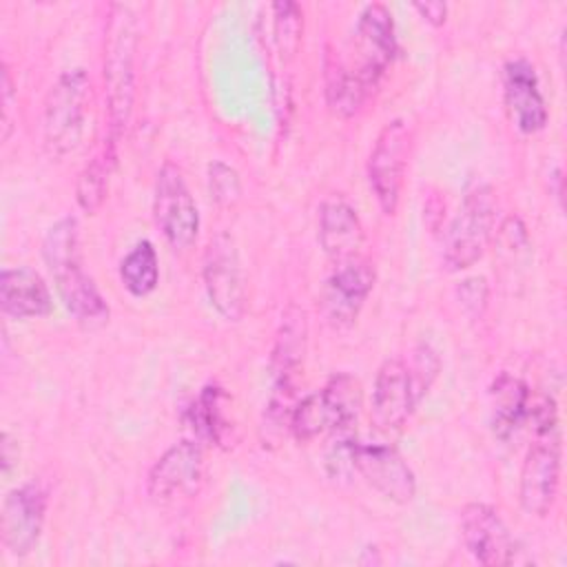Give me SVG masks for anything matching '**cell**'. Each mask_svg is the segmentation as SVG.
I'll use <instances>...</instances> for the list:
<instances>
[{"mask_svg":"<svg viewBox=\"0 0 567 567\" xmlns=\"http://www.w3.org/2000/svg\"><path fill=\"white\" fill-rule=\"evenodd\" d=\"M109 35L104 53V82L109 102V142L117 144L133 109V58H135V22L124 4H113L109 13Z\"/></svg>","mask_w":567,"mask_h":567,"instance_id":"6da1fadb","label":"cell"},{"mask_svg":"<svg viewBox=\"0 0 567 567\" xmlns=\"http://www.w3.org/2000/svg\"><path fill=\"white\" fill-rule=\"evenodd\" d=\"M91 97V80L84 69H69L58 75L44 100V144L53 157L73 153L84 133Z\"/></svg>","mask_w":567,"mask_h":567,"instance_id":"7a4b0ae2","label":"cell"},{"mask_svg":"<svg viewBox=\"0 0 567 567\" xmlns=\"http://www.w3.org/2000/svg\"><path fill=\"white\" fill-rule=\"evenodd\" d=\"M494 221L496 195L492 186L476 184L463 197L461 208L447 228L443 248V264L447 270H465L485 255L492 241Z\"/></svg>","mask_w":567,"mask_h":567,"instance_id":"3957f363","label":"cell"},{"mask_svg":"<svg viewBox=\"0 0 567 567\" xmlns=\"http://www.w3.org/2000/svg\"><path fill=\"white\" fill-rule=\"evenodd\" d=\"M412 146V131L403 117H394L379 131L368 157V182L385 215H394Z\"/></svg>","mask_w":567,"mask_h":567,"instance_id":"277c9868","label":"cell"},{"mask_svg":"<svg viewBox=\"0 0 567 567\" xmlns=\"http://www.w3.org/2000/svg\"><path fill=\"white\" fill-rule=\"evenodd\" d=\"M560 485V432L545 427L534 432L518 483V498L527 514L545 516L556 503Z\"/></svg>","mask_w":567,"mask_h":567,"instance_id":"5b68a950","label":"cell"},{"mask_svg":"<svg viewBox=\"0 0 567 567\" xmlns=\"http://www.w3.org/2000/svg\"><path fill=\"white\" fill-rule=\"evenodd\" d=\"M153 215L173 250L184 252L195 244L199 233L197 204L186 186L182 171L171 162L157 171Z\"/></svg>","mask_w":567,"mask_h":567,"instance_id":"8992f818","label":"cell"},{"mask_svg":"<svg viewBox=\"0 0 567 567\" xmlns=\"http://www.w3.org/2000/svg\"><path fill=\"white\" fill-rule=\"evenodd\" d=\"M204 286L210 306L226 319L239 321L246 310V281L237 248L228 235L210 239L204 255Z\"/></svg>","mask_w":567,"mask_h":567,"instance_id":"52a82bcc","label":"cell"},{"mask_svg":"<svg viewBox=\"0 0 567 567\" xmlns=\"http://www.w3.org/2000/svg\"><path fill=\"white\" fill-rule=\"evenodd\" d=\"M350 465L370 487L392 503H410L416 494V478L403 456L381 443H359L350 439Z\"/></svg>","mask_w":567,"mask_h":567,"instance_id":"ba28073f","label":"cell"},{"mask_svg":"<svg viewBox=\"0 0 567 567\" xmlns=\"http://www.w3.org/2000/svg\"><path fill=\"white\" fill-rule=\"evenodd\" d=\"M354 44H357V53L361 60L354 71L361 78V82L370 91H374L399 49L396 33H394V20L385 4L372 2V4L363 7V11L359 13V20H357Z\"/></svg>","mask_w":567,"mask_h":567,"instance_id":"9c48e42d","label":"cell"},{"mask_svg":"<svg viewBox=\"0 0 567 567\" xmlns=\"http://www.w3.org/2000/svg\"><path fill=\"white\" fill-rule=\"evenodd\" d=\"M47 516V492L38 483L11 489L2 501L0 536L2 545L18 558L31 554L40 540Z\"/></svg>","mask_w":567,"mask_h":567,"instance_id":"30bf717a","label":"cell"},{"mask_svg":"<svg viewBox=\"0 0 567 567\" xmlns=\"http://www.w3.org/2000/svg\"><path fill=\"white\" fill-rule=\"evenodd\" d=\"M202 470H204V454L199 443L184 439L171 445L148 470L146 492L157 503L190 498L199 489Z\"/></svg>","mask_w":567,"mask_h":567,"instance_id":"8fae6325","label":"cell"},{"mask_svg":"<svg viewBox=\"0 0 567 567\" xmlns=\"http://www.w3.org/2000/svg\"><path fill=\"white\" fill-rule=\"evenodd\" d=\"M374 288V268L361 259L352 257L339 261L332 275L326 279L321 308L330 326L348 328L357 321L365 299Z\"/></svg>","mask_w":567,"mask_h":567,"instance_id":"7c38bea8","label":"cell"},{"mask_svg":"<svg viewBox=\"0 0 567 567\" xmlns=\"http://www.w3.org/2000/svg\"><path fill=\"white\" fill-rule=\"evenodd\" d=\"M419 401L410 365L403 359L383 361L372 388V425L388 434L401 430Z\"/></svg>","mask_w":567,"mask_h":567,"instance_id":"4fadbf2b","label":"cell"},{"mask_svg":"<svg viewBox=\"0 0 567 567\" xmlns=\"http://www.w3.org/2000/svg\"><path fill=\"white\" fill-rule=\"evenodd\" d=\"M465 549L481 565L501 567L516 560V540L498 512L485 503H467L461 512Z\"/></svg>","mask_w":567,"mask_h":567,"instance_id":"5bb4252c","label":"cell"},{"mask_svg":"<svg viewBox=\"0 0 567 567\" xmlns=\"http://www.w3.org/2000/svg\"><path fill=\"white\" fill-rule=\"evenodd\" d=\"M503 93L512 122L520 133H538L547 124V104L536 69L525 58H514L503 69Z\"/></svg>","mask_w":567,"mask_h":567,"instance_id":"9a60e30c","label":"cell"},{"mask_svg":"<svg viewBox=\"0 0 567 567\" xmlns=\"http://www.w3.org/2000/svg\"><path fill=\"white\" fill-rule=\"evenodd\" d=\"M55 279V290L62 306L86 326H97L109 319V303L100 295L95 281L84 272L82 257L69 259L49 268Z\"/></svg>","mask_w":567,"mask_h":567,"instance_id":"2e32d148","label":"cell"},{"mask_svg":"<svg viewBox=\"0 0 567 567\" xmlns=\"http://www.w3.org/2000/svg\"><path fill=\"white\" fill-rule=\"evenodd\" d=\"M317 237L323 252L339 261L357 257L363 244V226L357 210L339 195L321 202L317 219Z\"/></svg>","mask_w":567,"mask_h":567,"instance_id":"e0dca14e","label":"cell"},{"mask_svg":"<svg viewBox=\"0 0 567 567\" xmlns=\"http://www.w3.org/2000/svg\"><path fill=\"white\" fill-rule=\"evenodd\" d=\"M51 292L44 279L27 268H4L0 275V308L13 319H33L51 312Z\"/></svg>","mask_w":567,"mask_h":567,"instance_id":"ac0fdd59","label":"cell"},{"mask_svg":"<svg viewBox=\"0 0 567 567\" xmlns=\"http://www.w3.org/2000/svg\"><path fill=\"white\" fill-rule=\"evenodd\" d=\"M492 430L498 439L507 441L529 419L532 392L527 383L509 372H501L489 385Z\"/></svg>","mask_w":567,"mask_h":567,"instance_id":"d6986e66","label":"cell"},{"mask_svg":"<svg viewBox=\"0 0 567 567\" xmlns=\"http://www.w3.org/2000/svg\"><path fill=\"white\" fill-rule=\"evenodd\" d=\"M308 341V321L306 312L299 306H288L281 315V326L275 339L270 372L272 383H295L299 368L303 363Z\"/></svg>","mask_w":567,"mask_h":567,"instance_id":"ffe728a7","label":"cell"},{"mask_svg":"<svg viewBox=\"0 0 567 567\" xmlns=\"http://www.w3.org/2000/svg\"><path fill=\"white\" fill-rule=\"evenodd\" d=\"M323 69H326V73H323L326 102H328L330 111L339 117H352L354 113H359V109L372 95V91L361 82L357 71L346 66L341 62V58L337 53H332L330 49H328Z\"/></svg>","mask_w":567,"mask_h":567,"instance_id":"44dd1931","label":"cell"},{"mask_svg":"<svg viewBox=\"0 0 567 567\" xmlns=\"http://www.w3.org/2000/svg\"><path fill=\"white\" fill-rule=\"evenodd\" d=\"M228 394L210 383L206 385L197 401L190 408V421L193 427L208 439L210 443L219 445V447H230L235 443V423L228 416Z\"/></svg>","mask_w":567,"mask_h":567,"instance_id":"7402d4cb","label":"cell"},{"mask_svg":"<svg viewBox=\"0 0 567 567\" xmlns=\"http://www.w3.org/2000/svg\"><path fill=\"white\" fill-rule=\"evenodd\" d=\"M330 416V432L350 434L361 410V385L352 374H334L319 390Z\"/></svg>","mask_w":567,"mask_h":567,"instance_id":"603a6c76","label":"cell"},{"mask_svg":"<svg viewBox=\"0 0 567 567\" xmlns=\"http://www.w3.org/2000/svg\"><path fill=\"white\" fill-rule=\"evenodd\" d=\"M113 166H115V144L104 142L102 151L82 168L75 184V199L84 213L93 215L104 204Z\"/></svg>","mask_w":567,"mask_h":567,"instance_id":"cb8c5ba5","label":"cell"},{"mask_svg":"<svg viewBox=\"0 0 567 567\" xmlns=\"http://www.w3.org/2000/svg\"><path fill=\"white\" fill-rule=\"evenodd\" d=\"M120 279L133 297H146L159 281V261L148 239L137 241L120 264Z\"/></svg>","mask_w":567,"mask_h":567,"instance_id":"d4e9b609","label":"cell"},{"mask_svg":"<svg viewBox=\"0 0 567 567\" xmlns=\"http://www.w3.org/2000/svg\"><path fill=\"white\" fill-rule=\"evenodd\" d=\"M272 31L279 55L284 58V62H290L299 51L303 31V13L297 2L281 0L272 4Z\"/></svg>","mask_w":567,"mask_h":567,"instance_id":"484cf974","label":"cell"},{"mask_svg":"<svg viewBox=\"0 0 567 567\" xmlns=\"http://www.w3.org/2000/svg\"><path fill=\"white\" fill-rule=\"evenodd\" d=\"M290 432L299 443H308L323 432H330V416L321 392H312L295 403Z\"/></svg>","mask_w":567,"mask_h":567,"instance_id":"4316f807","label":"cell"},{"mask_svg":"<svg viewBox=\"0 0 567 567\" xmlns=\"http://www.w3.org/2000/svg\"><path fill=\"white\" fill-rule=\"evenodd\" d=\"M208 190L215 204L233 206L241 195V179L233 166L221 159H213L208 164Z\"/></svg>","mask_w":567,"mask_h":567,"instance_id":"83f0119b","label":"cell"},{"mask_svg":"<svg viewBox=\"0 0 567 567\" xmlns=\"http://www.w3.org/2000/svg\"><path fill=\"white\" fill-rule=\"evenodd\" d=\"M458 297L465 308H470L472 312H481L487 303V281L483 277L465 279L458 286Z\"/></svg>","mask_w":567,"mask_h":567,"instance_id":"f1b7e54d","label":"cell"},{"mask_svg":"<svg viewBox=\"0 0 567 567\" xmlns=\"http://www.w3.org/2000/svg\"><path fill=\"white\" fill-rule=\"evenodd\" d=\"M16 106V93H13V80L7 66H2V140L7 142L11 135V113Z\"/></svg>","mask_w":567,"mask_h":567,"instance_id":"f546056e","label":"cell"},{"mask_svg":"<svg viewBox=\"0 0 567 567\" xmlns=\"http://www.w3.org/2000/svg\"><path fill=\"white\" fill-rule=\"evenodd\" d=\"M423 20H427L430 24L434 27H441L447 18V4L445 2H439V0H432V2H414L412 4Z\"/></svg>","mask_w":567,"mask_h":567,"instance_id":"4dcf8cb0","label":"cell"},{"mask_svg":"<svg viewBox=\"0 0 567 567\" xmlns=\"http://www.w3.org/2000/svg\"><path fill=\"white\" fill-rule=\"evenodd\" d=\"M0 450H2V472H4V476H9L13 465L18 463V443H13L9 432H2Z\"/></svg>","mask_w":567,"mask_h":567,"instance_id":"1f68e13d","label":"cell"}]
</instances>
